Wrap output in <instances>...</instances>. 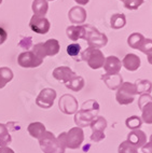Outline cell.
<instances>
[{"label":"cell","instance_id":"cell-1","mask_svg":"<svg viewBox=\"0 0 152 153\" xmlns=\"http://www.w3.org/2000/svg\"><path fill=\"white\" fill-rule=\"evenodd\" d=\"M98 112H99V105L97 101L94 99L85 101L81 109L75 113V123L81 128L90 126L93 120L98 115Z\"/></svg>","mask_w":152,"mask_h":153},{"label":"cell","instance_id":"cell-2","mask_svg":"<svg viewBox=\"0 0 152 153\" xmlns=\"http://www.w3.org/2000/svg\"><path fill=\"white\" fill-rule=\"evenodd\" d=\"M38 140L41 150L44 153H65V146L60 143L52 131H45Z\"/></svg>","mask_w":152,"mask_h":153},{"label":"cell","instance_id":"cell-3","mask_svg":"<svg viewBox=\"0 0 152 153\" xmlns=\"http://www.w3.org/2000/svg\"><path fill=\"white\" fill-rule=\"evenodd\" d=\"M85 27V36L84 39L87 42V45L91 48H96V49H101V48L106 47L108 43V38L105 33H101L97 28H95L92 25H84Z\"/></svg>","mask_w":152,"mask_h":153},{"label":"cell","instance_id":"cell-4","mask_svg":"<svg viewBox=\"0 0 152 153\" xmlns=\"http://www.w3.org/2000/svg\"><path fill=\"white\" fill-rule=\"evenodd\" d=\"M80 55H81V60L86 62L89 67L91 69H94V70L103 68L105 59H106L104 53L96 48L87 47V49H85L83 52L80 53Z\"/></svg>","mask_w":152,"mask_h":153},{"label":"cell","instance_id":"cell-5","mask_svg":"<svg viewBox=\"0 0 152 153\" xmlns=\"http://www.w3.org/2000/svg\"><path fill=\"white\" fill-rule=\"evenodd\" d=\"M137 94V88L134 83L123 82L119 88L117 90L115 94V100L120 105H130L135 99V95Z\"/></svg>","mask_w":152,"mask_h":153},{"label":"cell","instance_id":"cell-6","mask_svg":"<svg viewBox=\"0 0 152 153\" xmlns=\"http://www.w3.org/2000/svg\"><path fill=\"white\" fill-rule=\"evenodd\" d=\"M83 141H84V131L79 126L72 127L65 134L66 148H69L72 150L79 149Z\"/></svg>","mask_w":152,"mask_h":153},{"label":"cell","instance_id":"cell-7","mask_svg":"<svg viewBox=\"0 0 152 153\" xmlns=\"http://www.w3.org/2000/svg\"><path fill=\"white\" fill-rule=\"evenodd\" d=\"M17 63L23 68H36L43 63V59L39 58L33 51H26L19 55Z\"/></svg>","mask_w":152,"mask_h":153},{"label":"cell","instance_id":"cell-8","mask_svg":"<svg viewBox=\"0 0 152 153\" xmlns=\"http://www.w3.org/2000/svg\"><path fill=\"white\" fill-rule=\"evenodd\" d=\"M56 98V91L53 88H43L36 98V105L42 109H49L53 106Z\"/></svg>","mask_w":152,"mask_h":153},{"label":"cell","instance_id":"cell-9","mask_svg":"<svg viewBox=\"0 0 152 153\" xmlns=\"http://www.w3.org/2000/svg\"><path fill=\"white\" fill-rule=\"evenodd\" d=\"M58 107H60V111L65 114H75L78 111V100L75 96L65 94L60 98Z\"/></svg>","mask_w":152,"mask_h":153},{"label":"cell","instance_id":"cell-10","mask_svg":"<svg viewBox=\"0 0 152 153\" xmlns=\"http://www.w3.org/2000/svg\"><path fill=\"white\" fill-rule=\"evenodd\" d=\"M29 27L34 33H39V35H45V33H49L51 24H50V21L46 17H40L34 15L30 19Z\"/></svg>","mask_w":152,"mask_h":153},{"label":"cell","instance_id":"cell-11","mask_svg":"<svg viewBox=\"0 0 152 153\" xmlns=\"http://www.w3.org/2000/svg\"><path fill=\"white\" fill-rule=\"evenodd\" d=\"M68 17L72 24L75 25H82L86 21V11L81 6H76L69 10Z\"/></svg>","mask_w":152,"mask_h":153},{"label":"cell","instance_id":"cell-12","mask_svg":"<svg viewBox=\"0 0 152 153\" xmlns=\"http://www.w3.org/2000/svg\"><path fill=\"white\" fill-rule=\"evenodd\" d=\"M126 140L130 142V145H133L135 148L139 149L147 143V135L141 129H134V131H130V133L127 135V139Z\"/></svg>","mask_w":152,"mask_h":153},{"label":"cell","instance_id":"cell-13","mask_svg":"<svg viewBox=\"0 0 152 153\" xmlns=\"http://www.w3.org/2000/svg\"><path fill=\"white\" fill-rule=\"evenodd\" d=\"M75 76H76V72L71 70L67 66H60V67H57L53 70L54 79H56L57 81H60L64 84H66Z\"/></svg>","mask_w":152,"mask_h":153},{"label":"cell","instance_id":"cell-14","mask_svg":"<svg viewBox=\"0 0 152 153\" xmlns=\"http://www.w3.org/2000/svg\"><path fill=\"white\" fill-rule=\"evenodd\" d=\"M103 68L105 69L106 74H119L121 68H122V62L117 57V56H108L105 59Z\"/></svg>","mask_w":152,"mask_h":153},{"label":"cell","instance_id":"cell-15","mask_svg":"<svg viewBox=\"0 0 152 153\" xmlns=\"http://www.w3.org/2000/svg\"><path fill=\"white\" fill-rule=\"evenodd\" d=\"M101 79L105 82V84L107 85V88L112 91H117L118 88L121 86V84L124 82L122 76L120 74V72L119 74H105L101 76Z\"/></svg>","mask_w":152,"mask_h":153},{"label":"cell","instance_id":"cell-16","mask_svg":"<svg viewBox=\"0 0 152 153\" xmlns=\"http://www.w3.org/2000/svg\"><path fill=\"white\" fill-rule=\"evenodd\" d=\"M67 37L71 41L76 42L79 39H84L85 36V27L84 25H71L66 29Z\"/></svg>","mask_w":152,"mask_h":153},{"label":"cell","instance_id":"cell-17","mask_svg":"<svg viewBox=\"0 0 152 153\" xmlns=\"http://www.w3.org/2000/svg\"><path fill=\"white\" fill-rule=\"evenodd\" d=\"M140 58L136 54L130 53V54L125 55V57L122 60V66L128 71H136L140 67Z\"/></svg>","mask_w":152,"mask_h":153},{"label":"cell","instance_id":"cell-18","mask_svg":"<svg viewBox=\"0 0 152 153\" xmlns=\"http://www.w3.org/2000/svg\"><path fill=\"white\" fill-rule=\"evenodd\" d=\"M31 9H33L34 15L36 16H45V14L48 13V10H49L48 0H34Z\"/></svg>","mask_w":152,"mask_h":153},{"label":"cell","instance_id":"cell-19","mask_svg":"<svg viewBox=\"0 0 152 153\" xmlns=\"http://www.w3.org/2000/svg\"><path fill=\"white\" fill-rule=\"evenodd\" d=\"M42 44H43V49L46 56H54V55L58 54L60 50V42L57 41L56 39H49L45 42H42Z\"/></svg>","mask_w":152,"mask_h":153},{"label":"cell","instance_id":"cell-20","mask_svg":"<svg viewBox=\"0 0 152 153\" xmlns=\"http://www.w3.org/2000/svg\"><path fill=\"white\" fill-rule=\"evenodd\" d=\"M27 131L29 133V135L36 139H39L42 135L44 134V131H46L44 124H42L41 122H34L30 123L27 127Z\"/></svg>","mask_w":152,"mask_h":153},{"label":"cell","instance_id":"cell-21","mask_svg":"<svg viewBox=\"0 0 152 153\" xmlns=\"http://www.w3.org/2000/svg\"><path fill=\"white\" fill-rule=\"evenodd\" d=\"M84 84H85L84 79H83L81 76L76 74V76H72L65 85H66V88L73 91V92H79V91H81L82 88H84Z\"/></svg>","mask_w":152,"mask_h":153},{"label":"cell","instance_id":"cell-22","mask_svg":"<svg viewBox=\"0 0 152 153\" xmlns=\"http://www.w3.org/2000/svg\"><path fill=\"white\" fill-rule=\"evenodd\" d=\"M126 25V16L123 13H115L110 19V26L113 29H121Z\"/></svg>","mask_w":152,"mask_h":153},{"label":"cell","instance_id":"cell-23","mask_svg":"<svg viewBox=\"0 0 152 153\" xmlns=\"http://www.w3.org/2000/svg\"><path fill=\"white\" fill-rule=\"evenodd\" d=\"M137 94H150L152 92V82L149 80L138 79L135 83Z\"/></svg>","mask_w":152,"mask_h":153},{"label":"cell","instance_id":"cell-24","mask_svg":"<svg viewBox=\"0 0 152 153\" xmlns=\"http://www.w3.org/2000/svg\"><path fill=\"white\" fill-rule=\"evenodd\" d=\"M13 79V71L8 67L0 68V88H3Z\"/></svg>","mask_w":152,"mask_h":153},{"label":"cell","instance_id":"cell-25","mask_svg":"<svg viewBox=\"0 0 152 153\" xmlns=\"http://www.w3.org/2000/svg\"><path fill=\"white\" fill-rule=\"evenodd\" d=\"M144 39H145V37L141 35V33H130V35L128 36L127 43H128V45L132 48V49L139 50L141 43H142V41H144Z\"/></svg>","mask_w":152,"mask_h":153},{"label":"cell","instance_id":"cell-26","mask_svg":"<svg viewBox=\"0 0 152 153\" xmlns=\"http://www.w3.org/2000/svg\"><path fill=\"white\" fill-rule=\"evenodd\" d=\"M141 120L146 124H152V101L141 107Z\"/></svg>","mask_w":152,"mask_h":153},{"label":"cell","instance_id":"cell-27","mask_svg":"<svg viewBox=\"0 0 152 153\" xmlns=\"http://www.w3.org/2000/svg\"><path fill=\"white\" fill-rule=\"evenodd\" d=\"M107 121L104 117H101V115H97L93 122L90 124L91 129L93 131H105V129L107 128Z\"/></svg>","mask_w":152,"mask_h":153},{"label":"cell","instance_id":"cell-28","mask_svg":"<svg viewBox=\"0 0 152 153\" xmlns=\"http://www.w3.org/2000/svg\"><path fill=\"white\" fill-rule=\"evenodd\" d=\"M125 125H126L127 128L132 129V131L139 129L141 127V125H142V120L137 115H132V117H130V118L125 120Z\"/></svg>","mask_w":152,"mask_h":153},{"label":"cell","instance_id":"cell-29","mask_svg":"<svg viewBox=\"0 0 152 153\" xmlns=\"http://www.w3.org/2000/svg\"><path fill=\"white\" fill-rule=\"evenodd\" d=\"M118 153H138V149L130 145L127 140L121 142L118 149Z\"/></svg>","mask_w":152,"mask_h":153},{"label":"cell","instance_id":"cell-30","mask_svg":"<svg viewBox=\"0 0 152 153\" xmlns=\"http://www.w3.org/2000/svg\"><path fill=\"white\" fill-rule=\"evenodd\" d=\"M138 51H140V52H142L144 54H146V55L152 53V39L145 38Z\"/></svg>","mask_w":152,"mask_h":153},{"label":"cell","instance_id":"cell-31","mask_svg":"<svg viewBox=\"0 0 152 153\" xmlns=\"http://www.w3.org/2000/svg\"><path fill=\"white\" fill-rule=\"evenodd\" d=\"M81 53V45L79 43H71L67 47V54L71 57H77Z\"/></svg>","mask_w":152,"mask_h":153},{"label":"cell","instance_id":"cell-32","mask_svg":"<svg viewBox=\"0 0 152 153\" xmlns=\"http://www.w3.org/2000/svg\"><path fill=\"white\" fill-rule=\"evenodd\" d=\"M33 52L35 53V54L37 55L39 58H41V59H44V58L46 57V54H45V52H44L43 44H42V42L33 45Z\"/></svg>","mask_w":152,"mask_h":153},{"label":"cell","instance_id":"cell-33","mask_svg":"<svg viewBox=\"0 0 152 153\" xmlns=\"http://www.w3.org/2000/svg\"><path fill=\"white\" fill-rule=\"evenodd\" d=\"M145 2V0H127L124 2V7L127 10H137Z\"/></svg>","mask_w":152,"mask_h":153},{"label":"cell","instance_id":"cell-34","mask_svg":"<svg viewBox=\"0 0 152 153\" xmlns=\"http://www.w3.org/2000/svg\"><path fill=\"white\" fill-rule=\"evenodd\" d=\"M91 140L94 142H99L101 140H104L106 138V135H105V131H93L92 135H91Z\"/></svg>","mask_w":152,"mask_h":153},{"label":"cell","instance_id":"cell-35","mask_svg":"<svg viewBox=\"0 0 152 153\" xmlns=\"http://www.w3.org/2000/svg\"><path fill=\"white\" fill-rule=\"evenodd\" d=\"M19 45L22 48V49L28 51L30 48L33 47V39H31V37H24V38H22V40L19 41Z\"/></svg>","mask_w":152,"mask_h":153},{"label":"cell","instance_id":"cell-36","mask_svg":"<svg viewBox=\"0 0 152 153\" xmlns=\"http://www.w3.org/2000/svg\"><path fill=\"white\" fill-rule=\"evenodd\" d=\"M152 101V96L150 94H140L138 99V107L139 109H141V107L145 106L147 102Z\"/></svg>","mask_w":152,"mask_h":153},{"label":"cell","instance_id":"cell-37","mask_svg":"<svg viewBox=\"0 0 152 153\" xmlns=\"http://www.w3.org/2000/svg\"><path fill=\"white\" fill-rule=\"evenodd\" d=\"M12 142V137L10 133H7L4 135L0 136V147H7Z\"/></svg>","mask_w":152,"mask_h":153},{"label":"cell","instance_id":"cell-38","mask_svg":"<svg viewBox=\"0 0 152 153\" xmlns=\"http://www.w3.org/2000/svg\"><path fill=\"white\" fill-rule=\"evenodd\" d=\"M7 39H8V33L3 28L0 27V45L6 42Z\"/></svg>","mask_w":152,"mask_h":153},{"label":"cell","instance_id":"cell-39","mask_svg":"<svg viewBox=\"0 0 152 153\" xmlns=\"http://www.w3.org/2000/svg\"><path fill=\"white\" fill-rule=\"evenodd\" d=\"M141 149L144 153H152V141H148Z\"/></svg>","mask_w":152,"mask_h":153},{"label":"cell","instance_id":"cell-40","mask_svg":"<svg viewBox=\"0 0 152 153\" xmlns=\"http://www.w3.org/2000/svg\"><path fill=\"white\" fill-rule=\"evenodd\" d=\"M7 133H9L8 125H6V124H1V123H0V136H1V135L7 134Z\"/></svg>","mask_w":152,"mask_h":153},{"label":"cell","instance_id":"cell-41","mask_svg":"<svg viewBox=\"0 0 152 153\" xmlns=\"http://www.w3.org/2000/svg\"><path fill=\"white\" fill-rule=\"evenodd\" d=\"M0 153H15V152L9 147H0Z\"/></svg>","mask_w":152,"mask_h":153},{"label":"cell","instance_id":"cell-42","mask_svg":"<svg viewBox=\"0 0 152 153\" xmlns=\"http://www.w3.org/2000/svg\"><path fill=\"white\" fill-rule=\"evenodd\" d=\"M78 4H80V6H85V4H87L89 3V1L90 0H75Z\"/></svg>","mask_w":152,"mask_h":153},{"label":"cell","instance_id":"cell-43","mask_svg":"<svg viewBox=\"0 0 152 153\" xmlns=\"http://www.w3.org/2000/svg\"><path fill=\"white\" fill-rule=\"evenodd\" d=\"M147 58H148V63H149L150 65H152V53L147 55Z\"/></svg>","mask_w":152,"mask_h":153},{"label":"cell","instance_id":"cell-44","mask_svg":"<svg viewBox=\"0 0 152 153\" xmlns=\"http://www.w3.org/2000/svg\"><path fill=\"white\" fill-rule=\"evenodd\" d=\"M120 1H122V2L124 3V2H126V1H127V0H120Z\"/></svg>","mask_w":152,"mask_h":153},{"label":"cell","instance_id":"cell-45","mask_svg":"<svg viewBox=\"0 0 152 153\" xmlns=\"http://www.w3.org/2000/svg\"><path fill=\"white\" fill-rule=\"evenodd\" d=\"M149 141H152V135L150 136V139H149Z\"/></svg>","mask_w":152,"mask_h":153},{"label":"cell","instance_id":"cell-46","mask_svg":"<svg viewBox=\"0 0 152 153\" xmlns=\"http://www.w3.org/2000/svg\"><path fill=\"white\" fill-rule=\"evenodd\" d=\"M1 3H2V0H0V4H1Z\"/></svg>","mask_w":152,"mask_h":153},{"label":"cell","instance_id":"cell-47","mask_svg":"<svg viewBox=\"0 0 152 153\" xmlns=\"http://www.w3.org/2000/svg\"><path fill=\"white\" fill-rule=\"evenodd\" d=\"M48 1H54V0H48Z\"/></svg>","mask_w":152,"mask_h":153}]
</instances>
